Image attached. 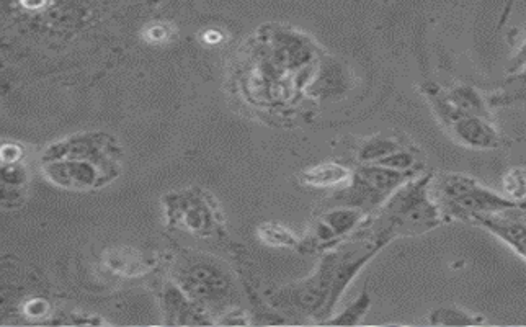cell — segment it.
I'll use <instances>...</instances> for the list:
<instances>
[{
    "label": "cell",
    "instance_id": "obj_1",
    "mask_svg": "<svg viewBox=\"0 0 526 327\" xmlns=\"http://www.w3.org/2000/svg\"><path fill=\"white\" fill-rule=\"evenodd\" d=\"M433 174L415 175L399 187L388 202L368 216L357 233L386 247L399 238H417L440 228L442 211L432 197Z\"/></svg>",
    "mask_w": 526,
    "mask_h": 327
},
{
    "label": "cell",
    "instance_id": "obj_2",
    "mask_svg": "<svg viewBox=\"0 0 526 327\" xmlns=\"http://www.w3.org/2000/svg\"><path fill=\"white\" fill-rule=\"evenodd\" d=\"M432 197L442 211L445 223H473L479 216L497 215L504 211L526 208L494 192L471 175L461 172L433 174Z\"/></svg>",
    "mask_w": 526,
    "mask_h": 327
},
{
    "label": "cell",
    "instance_id": "obj_3",
    "mask_svg": "<svg viewBox=\"0 0 526 327\" xmlns=\"http://www.w3.org/2000/svg\"><path fill=\"white\" fill-rule=\"evenodd\" d=\"M335 262V249L324 252L313 274L275 288L268 293V300L277 310L326 323L339 305L335 298Z\"/></svg>",
    "mask_w": 526,
    "mask_h": 327
},
{
    "label": "cell",
    "instance_id": "obj_4",
    "mask_svg": "<svg viewBox=\"0 0 526 327\" xmlns=\"http://www.w3.org/2000/svg\"><path fill=\"white\" fill-rule=\"evenodd\" d=\"M174 282L206 311L221 316L236 306V285L219 260L187 254L177 262Z\"/></svg>",
    "mask_w": 526,
    "mask_h": 327
},
{
    "label": "cell",
    "instance_id": "obj_5",
    "mask_svg": "<svg viewBox=\"0 0 526 327\" xmlns=\"http://www.w3.org/2000/svg\"><path fill=\"white\" fill-rule=\"evenodd\" d=\"M422 172H399L378 164H358L352 180L330 198V203L337 207L358 208L368 216L375 215L399 187Z\"/></svg>",
    "mask_w": 526,
    "mask_h": 327
},
{
    "label": "cell",
    "instance_id": "obj_6",
    "mask_svg": "<svg viewBox=\"0 0 526 327\" xmlns=\"http://www.w3.org/2000/svg\"><path fill=\"white\" fill-rule=\"evenodd\" d=\"M165 220L170 228L182 229L197 238H211L223 226V216L213 198L200 189L167 193L162 198Z\"/></svg>",
    "mask_w": 526,
    "mask_h": 327
},
{
    "label": "cell",
    "instance_id": "obj_7",
    "mask_svg": "<svg viewBox=\"0 0 526 327\" xmlns=\"http://www.w3.org/2000/svg\"><path fill=\"white\" fill-rule=\"evenodd\" d=\"M121 157L123 149L115 136L107 131H85L51 143L41 161L82 159L121 175Z\"/></svg>",
    "mask_w": 526,
    "mask_h": 327
},
{
    "label": "cell",
    "instance_id": "obj_8",
    "mask_svg": "<svg viewBox=\"0 0 526 327\" xmlns=\"http://www.w3.org/2000/svg\"><path fill=\"white\" fill-rule=\"evenodd\" d=\"M368 220L362 210L352 207H337L322 211L314 218L308 233L301 238L298 251L306 254L327 252L340 246L348 236L357 233L360 226Z\"/></svg>",
    "mask_w": 526,
    "mask_h": 327
},
{
    "label": "cell",
    "instance_id": "obj_9",
    "mask_svg": "<svg viewBox=\"0 0 526 327\" xmlns=\"http://www.w3.org/2000/svg\"><path fill=\"white\" fill-rule=\"evenodd\" d=\"M41 172L45 179L59 189L74 192L99 190L115 182L120 174L107 171L94 162L82 159H53L41 161Z\"/></svg>",
    "mask_w": 526,
    "mask_h": 327
},
{
    "label": "cell",
    "instance_id": "obj_10",
    "mask_svg": "<svg viewBox=\"0 0 526 327\" xmlns=\"http://www.w3.org/2000/svg\"><path fill=\"white\" fill-rule=\"evenodd\" d=\"M442 126L456 143L474 151H494L504 144V138L491 118L458 115Z\"/></svg>",
    "mask_w": 526,
    "mask_h": 327
},
{
    "label": "cell",
    "instance_id": "obj_11",
    "mask_svg": "<svg viewBox=\"0 0 526 327\" xmlns=\"http://www.w3.org/2000/svg\"><path fill=\"white\" fill-rule=\"evenodd\" d=\"M161 308L165 323L170 326H210L216 324L200 303L192 300L175 282H165L161 288Z\"/></svg>",
    "mask_w": 526,
    "mask_h": 327
},
{
    "label": "cell",
    "instance_id": "obj_12",
    "mask_svg": "<svg viewBox=\"0 0 526 327\" xmlns=\"http://www.w3.org/2000/svg\"><path fill=\"white\" fill-rule=\"evenodd\" d=\"M526 208L504 211L497 215L479 216L471 224L486 229L495 238L507 244L517 256L526 260V218L523 211Z\"/></svg>",
    "mask_w": 526,
    "mask_h": 327
},
{
    "label": "cell",
    "instance_id": "obj_13",
    "mask_svg": "<svg viewBox=\"0 0 526 327\" xmlns=\"http://www.w3.org/2000/svg\"><path fill=\"white\" fill-rule=\"evenodd\" d=\"M103 264L112 274L136 278L149 274L157 265V259L133 247H116L105 252Z\"/></svg>",
    "mask_w": 526,
    "mask_h": 327
},
{
    "label": "cell",
    "instance_id": "obj_14",
    "mask_svg": "<svg viewBox=\"0 0 526 327\" xmlns=\"http://www.w3.org/2000/svg\"><path fill=\"white\" fill-rule=\"evenodd\" d=\"M353 171L335 161L321 162L298 175L299 184L309 189H337L352 180Z\"/></svg>",
    "mask_w": 526,
    "mask_h": 327
},
{
    "label": "cell",
    "instance_id": "obj_15",
    "mask_svg": "<svg viewBox=\"0 0 526 327\" xmlns=\"http://www.w3.org/2000/svg\"><path fill=\"white\" fill-rule=\"evenodd\" d=\"M28 174L22 161L2 162V207H18V198L23 197V190L27 187Z\"/></svg>",
    "mask_w": 526,
    "mask_h": 327
},
{
    "label": "cell",
    "instance_id": "obj_16",
    "mask_svg": "<svg viewBox=\"0 0 526 327\" xmlns=\"http://www.w3.org/2000/svg\"><path fill=\"white\" fill-rule=\"evenodd\" d=\"M402 146L406 144H402L394 136H371V138L363 139L362 144L358 146L357 159L360 164H378L379 161H383L384 157L393 154Z\"/></svg>",
    "mask_w": 526,
    "mask_h": 327
},
{
    "label": "cell",
    "instance_id": "obj_17",
    "mask_svg": "<svg viewBox=\"0 0 526 327\" xmlns=\"http://www.w3.org/2000/svg\"><path fill=\"white\" fill-rule=\"evenodd\" d=\"M257 238L263 246L272 249H298L301 238L285 224L265 221L257 226Z\"/></svg>",
    "mask_w": 526,
    "mask_h": 327
},
{
    "label": "cell",
    "instance_id": "obj_18",
    "mask_svg": "<svg viewBox=\"0 0 526 327\" xmlns=\"http://www.w3.org/2000/svg\"><path fill=\"white\" fill-rule=\"evenodd\" d=\"M486 323L481 314L469 313L460 306H438L428 314L432 326H479Z\"/></svg>",
    "mask_w": 526,
    "mask_h": 327
},
{
    "label": "cell",
    "instance_id": "obj_19",
    "mask_svg": "<svg viewBox=\"0 0 526 327\" xmlns=\"http://www.w3.org/2000/svg\"><path fill=\"white\" fill-rule=\"evenodd\" d=\"M371 303H373V298H371L368 288L365 287L357 300L350 303L342 313L327 319L324 324H334V326H357V324L362 323L363 316L370 311Z\"/></svg>",
    "mask_w": 526,
    "mask_h": 327
},
{
    "label": "cell",
    "instance_id": "obj_20",
    "mask_svg": "<svg viewBox=\"0 0 526 327\" xmlns=\"http://www.w3.org/2000/svg\"><path fill=\"white\" fill-rule=\"evenodd\" d=\"M502 195L526 207V167H510L502 175Z\"/></svg>",
    "mask_w": 526,
    "mask_h": 327
},
{
    "label": "cell",
    "instance_id": "obj_21",
    "mask_svg": "<svg viewBox=\"0 0 526 327\" xmlns=\"http://www.w3.org/2000/svg\"><path fill=\"white\" fill-rule=\"evenodd\" d=\"M513 35H515V38H513L515 53H513L509 68H507V74H509L510 79L512 77L526 76V27H523L522 30H515Z\"/></svg>",
    "mask_w": 526,
    "mask_h": 327
},
{
    "label": "cell",
    "instance_id": "obj_22",
    "mask_svg": "<svg viewBox=\"0 0 526 327\" xmlns=\"http://www.w3.org/2000/svg\"><path fill=\"white\" fill-rule=\"evenodd\" d=\"M492 107H499V105H510L515 102H526V87L522 90H513V92H504V94H497L489 99Z\"/></svg>",
    "mask_w": 526,
    "mask_h": 327
},
{
    "label": "cell",
    "instance_id": "obj_23",
    "mask_svg": "<svg viewBox=\"0 0 526 327\" xmlns=\"http://www.w3.org/2000/svg\"><path fill=\"white\" fill-rule=\"evenodd\" d=\"M170 36H172V28L167 27L164 23L146 28V41H151V43H162V41L169 40Z\"/></svg>",
    "mask_w": 526,
    "mask_h": 327
},
{
    "label": "cell",
    "instance_id": "obj_24",
    "mask_svg": "<svg viewBox=\"0 0 526 327\" xmlns=\"http://www.w3.org/2000/svg\"><path fill=\"white\" fill-rule=\"evenodd\" d=\"M50 311V306L48 303L43 300L30 301L27 305V314L28 316H33V318H41V316H46Z\"/></svg>",
    "mask_w": 526,
    "mask_h": 327
},
{
    "label": "cell",
    "instance_id": "obj_25",
    "mask_svg": "<svg viewBox=\"0 0 526 327\" xmlns=\"http://www.w3.org/2000/svg\"><path fill=\"white\" fill-rule=\"evenodd\" d=\"M515 2L517 0H507L504 5V10H502V15H500L499 25H497V28L505 27V23H507V20L510 18V14H512L513 5H515Z\"/></svg>",
    "mask_w": 526,
    "mask_h": 327
},
{
    "label": "cell",
    "instance_id": "obj_26",
    "mask_svg": "<svg viewBox=\"0 0 526 327\" xmlns=\"http://www.w3.org/2000/svg\"><path fill=\"white\" fill-rule=\"evenodd\" d=\"M381 2H389V0H381Z\"/></svg>",
    "mask_w": 526,
    "mask_h": 327
}]
</instances>
